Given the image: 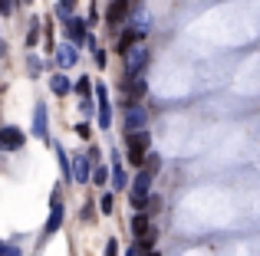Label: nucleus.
<instances>
[{
    "label": "nucleus",
    "instance_id": "1",
    "mask_svg": "<svg viewBox=\"0 0 260 256\" xmlns=\"http://www.w3.org/2000/svg\"><path fill=\"white\" fill-rule=\"evenodd\" d=\"M148 145H152L148 132H132V135H128V164H135V167H139L142 161H145Z\"/></svg>",
    "mask_w": 260,
    "mask_h": 256
},
{
    "label": "nucleus",
    "instance_id": "24",
    "mask_svg": "<svg viewBox=\"0 0 260 256\" xmlns=\"http://www.w3.org/2000/svg\"><path fill=\"white\" fill-rule=\"evenodd\" d=\"M95 99H99V105H106V102H109V96H106V86H102V82H95Z\"/></svg>",
    "mask_w": 260,
    "mask_h": 256
},
{
    "label": "nucleus",
    "instance_id": "4",
    "mask_svg": "<svg viewBox=\"0 0 260 256\" xmlns=\"http://www.w3.org/2000/svg\"><path fill=\"white\" fill-rule=\"evenodd\" d=\"M145 63H148V53L142 50V46H135L132 53L125 56V69H128V76H135V72H142L145 69Z\"/></svg>",
    "mask_w": 260,
    "mask_h": 256
},
{
    "label": "nucleus",
    "instance_id": "20",
    "mask_svg": "<svg viewBox=\"0 0 260 256\" xmlns=\"http://www.w3.org/2000/svg\"><path fill=\"white\" fill-rule=\"evenodd\" d=\"M112 184L125 187V171H122V164H112Z\"/></svg>",
    "mask_w": 260,
    "mask_h": 256
},
{
    "label": "nucleus",
    "instance_id": "22",
    "mask_svg": "<svg viewBox=\"0 0 260 256\" xmlns=\"http://www.w3.org/2000/svg\"><path fill=\"white\" fill-rule=\"evenodd\" d=\"M158 164H161V158H158V154H148V164H145V171H158Z\"/></svg>",
    "mask_w": 260,
    "mask_h": 256
},
{
    "label": "nucleus",
    "instance_id": "17",
    "mask_svg": "<svg viewBox=\"0 0 260 256\" xmlns=\"http://www.w3.org/2000/svg\"><path fill=\"white\" fill-rule=\"evenodd\" d=\"M73 89H76V92H79V96H83V99H89V92L95 89V82H89V79L83 76V79H79V82H73Z\"/></svg>",
    "mask_w": 260,
    "mask_h": 256
},
{
    "label": "nucleus",
    "instance_id": "29",
    "mask_svg": "<svg viewBox=\"0 0 260 256\" xmlns=\"http://www.w3.org/2000/svg\"><path fill=\"white\" fill-rule=\"evenodd\" d=\"M128 256H139V250H135V246H132V253H128Z\"/></svg>",
    "mask_w": 260,
    "mask_h": 256
},
{
    "label": "nucleus",
    "instance_id": "30",
    "mask_svg": "<svg viewBox=\"0 0 260 256\" xmlns=\"http://www.w3.org/2000/svg\"><path fill=\"white\" fill-rule=\"evenodd\" d=\"M148 256H161V253H148Z\"/></svg>",
    "mask_w": 260,
    "mask_h": 256
},
{
    "label": "nucleus",
    "instance_id": "18",
    "mask_svg": "<svg viewBox=\"0 0 260 256\" xmlns=\"http://www.w3.org/2000/svg\"><path fill=\"white\" fill-rule=\"evenodd\" d=\"M109 122H112V109L106 102V105H99V128H109Z\"/></svg>",
    "mask_w": 260,
    "mask_h": 256
},
{
    "label": "nucleus",
    "instance_id": "32",
    "mask_svg": "<svg viewBox=\"0 0 260 256\" xmlns=\"http://www.w3.org/2000/svg\"><path fill=\"white\" fill-rule=\"evenodd\" d=\"M23 4H30V0H23Z\"/></svg>",
    "mask_w": 260,
    "mask_h": 256
},
{
    "label": "nucleus",
    "instance_id": "10",
    "mask_svg": "<svg viewBox=\"0 0 260 256\" xmlns=\"http://www.w3.org/2000/svg\"><path fill=\"white\" fill-rule=\"evenodd\" d=\"M125 125H128V132H145V112L139 105H132L128 115H125Z\"/></svg>",
    "mask_w": 260,
    "mask_h": 256
},
{
    "label": "nucleus",
    "instance_id": "28",
    "mask_svg": "<svg viewBox=\"0 0 260 256\" xmlns=\"http://www.w3.org/2000/svg\"><path fill=\"white\" fill-rule=\"evenodd\" d=\"M106 256H119V246H115V240H109V243H106Z\"/></svg>",
    "mask_w": 260,
    "mask_h": 256
},
{
    "label": "nucleus",
    "instance_id": "21",
    "mask_svg": "<svg viewBox=\"0 0 260 256\" xmlns=\"http://www.w3.org/2000/svg\"><path fill=\"white\" fill-rule=\"evenodd\" d=\"M0 256H20V250L13 243H0Z\"/></svg>",
    "mask_w": 260,
    "mask_h": 256
},
{
    "label": "nucleus",
    "instance_id": "27",
    "mask_svg": "<svg viewBox=\"0 0 260 256\" xmlns=\"http://www.w3.org/2000/svg\"><path fill=\"white\" fill-rule=\"evenodd\" d=\"M0 13H4V17H7V13H13V0H0Z\"/></svg>",
    "mask_w": 260,
    "mask_h": 256
},
{
    "label": "nucleus",
    "instance_id": "26",
    "mask_svg": "<svg viewBox=\"0 0 260 256\" xmlns=\"http://www.w3.org/2000/svg\"><path fill=\"white\" fill-rule=\"evenodd\" d=\"M99 207H102V210H106V214H109V210H112V194H106V197H102V200H99Z\"/></svg>",
    "mask_w": 260,
    "mask_h": 256
},
{
    "label": "nucleus",
    "instance_id": "8",
    "mask_svg": "<svg viewBox=\"0 0 260 256\" xmlns=\"http://www.w3.org/2000/svg\"><path fill=\"white\" fill-rule=\"evenodd\" d=\"M66 33H70L73 43H89V33H86V23L79 17H73L70 23H66Z\"/></svg>",
    "mask_w": 260,
    "mask_h": 256
},
{
    "label": "nucleus",
    "instance_id": "13",
    "mask_svg": "<svg viewBox=\"0 0 260 256\" xmlns=\"http://www.w3.org/2000/svg\"><path fill=\"white\" fill-rule=\"evenodd\" d=\"M50 89H53V92H56V96H66V92H70V89H73V82H70V79H66V76H63V72H56V76H53V79H50Z\"/></svg>",
    "mask_w": 260,
    "mask_h": 256
},
{
    "label": "nucleus",
    "instance_id": "3",
    "mask_svg": "<svg viewBox=\"0 0 260 256\" xmlns=\"http://www.w3.org/2000/svg\"><path fill=\"white\" fill-rule=\"evenodd\" d=\"M20 145H23V132H20V128H13V125L0 128V148H4V151H17Z\"/></svg>",
    "mask_w": 260,
    "mask_h": 256
},
{
    "label": "nucleus",
    "instance_id": "25",
    "mask_svg": "<svg viewBox=\"0 0 260 256\" xmlns=\"http://www.w3.org/2000/svg\"><path fill=\"white\" fill-rule=\"evenodd\" d=\"M37 36H40V33H37V20H33V23H30V33H26V46L37 43Z\"/></svg>",
    "mask_w": 260,
    "mask_h": 256
},
{
    "label": "nucleus",
    "instance_id": "12",
    "mask_svg": "<svg viewBox=\"0 0 260 256\" xmlns=\"http://www.w3.org/2000/svg\"><path fill=\"white\" fill-rule=\"evenodd\" d=\"M33 135L46 138V109L43 105H37V112H33Z\"/></svg>",
    "mask_w": 260,
    "mask_h": 256
},
{
    "label": "nucleus",
    "instance_id": "23",
    "mask_svg": "<svg viewBox=\"0 0 260 256\" xmlns=\"http://www.w3.org/2000/svg\"><path fill=\"white\" fill-rule=\"evenodd\" d=\"M92 184H106V167H95V171H92Z\"/></svg>",
    "mask_w": 260,
    "mask_h": 256
},
{
    "label": "nucleus",
    "instance_id": "14",
    "mask_svg": "<svg viewBox=\"0 0 260 256\" xmlns=\"http://www.w3.org/2000/svg\"><path fill=\"white\" fill-rule=\"evenodd\" d=\"M132 233H135V237H148V233H152V230H148V217H145V214H135V217H132Z\"/></svg>",
    "mask_w": 260,
    "mask_h": 256
},
{
    "label": "nucleus",
    "instance_id": "19",
    "mask_svg": "<svg viewBox=\"0 0 260 256\" xmlns=\"http://www.w3.org/2000/svg\"><path fill=\"white\" fill-rule=\"evenodd\" d=\"M26 69H30V76H40V72H43V59L30 56V59H26Z\"/></svg>",
    "mask_w": 260,
    "mask_h": 256
},
{
    "label": "nucleus",
    "instance_id": "9",
    "mask_svg": "<svg viewBox=\"0 0 260 256\" xmlns=\"http://www.w3.org/2000/svg\"><path fill=\"white\" fill-rule=\"evenodd\" d=\"M59 224H63V200H59V194H53V210H50V220H46V233L59 230Z\"/></svg>",
    "mask_w": 260,
    "mask_h": 256
},
{
    "label": "nucleus",
    "instance_id": "2",
    "mask_svg": "<svg viewBox=\"0 0 260 256\" xmlns=\"http://www.w3.org/2000/svg\"><path fill=\"white\" fill-rule=\"evenodd\" d=\"M148 187H152V171H139L135 174V184H132V207L142 210L148 204Z\"/></svg>",
    "mask_w": 260,
    "mask_h": 256
},
{
    "label": "nucleus",
    "instance_id": "31",
    "mask_svg": "<svg viewBox=\"0 0 260 256\" xmlns=\"http://www.w3.org/2000/svg\"><path fill=\"white\" fill-rule=\"evenodd\" d=\"M0 53H4V43H0Z\"/></svg>",
    "mask_w": 260,
    "mask_h": 256
},
{
    "label": "nucleus",
    "instance_id": "15",
    "mask_svg": "<svg viewBox=\"0 0 260 256\" xmlns=\"http://www.w3.org/2000/svg\"><path fill=\"white\" fill-rule=\"evenodd\" d=\"M125 96L128 99H142L145 96V82H142V79H128L125 82Z\"/></svg>",
    "mask_w": 260,
    "mask_h": 256
},
{
    "label": "nucleus",
    "instance_id": "5",
    "mask_svg": "<svg viewBox=\"0 0 260 256\" xmlns=\"http://www.w3.org/2000/svg\"><path fill=\"white\" fill-rule=\"evenodd\" d=\"M73 181H76V184H86V181H92L89 158H83V154H76V158H73Z\"/></svg>",
    "mask_w": 260,
    "mask_h": 256
},
{
    "label": "nucleus",
    "instance_id": "16",
    "mask_svg": "<svg viewBox=\"0 0 260 256\" xmlns=\"http://www.w3.org/2000/svg\"><path fill=\"white\" fill-rule=\"evenodd\" d=\"M73 7H76V0H59V4H56V17L70 23V20H73Z\"/></svg>",
    "mask_w": 260,
    "mask_h": 256
},
{
    "label": "nucleus",
    "instance_id": "7",
    "mask_svg": "<svg viewBox=\"0 0 260 256\" xmlns=\"http://www.w3.org/2000/svg\"><path fill=\"white\" fill-rule=\"evenodd\" d=\"M56 63H59V69L76 66V46H73V43H59L56 46Z\"/></svg>",
    "mask_w": 260,
    "mask_h": 256
},
{
    "label": "nucleus",
    "instance_id": "6",
    "mask_svg": "<svg viewBox=\"0 0 260 256\" xmlns=\"http://www.w3.org/2000/svg\"><path fill=\"white\" fill-rule=\"evenodd\" d=\"M128 10H132V4H128V0H112V4H109L106 20H109V23H122V20L128 17Z\"/></svg>",
    "mask_w": 260,
    "mask_h": 256
},
{
    "label": "nucleus",
    "instance_id": "11",
    "mask_svg": "<svg viewBox=\"0 0 260 256\" xmlns=\"http://www.w3.org/2000/svg\"><path fill=\"white\" fill-rule=\"evenodd\" d=\"M142 36H145V30H142V26H139V30H125V36L119 39V53H125V56H128V53H132V46L139 43Z\"/></svg>",
    "mask_w": 260,
    "mask_h": 256
}]
</instances>
